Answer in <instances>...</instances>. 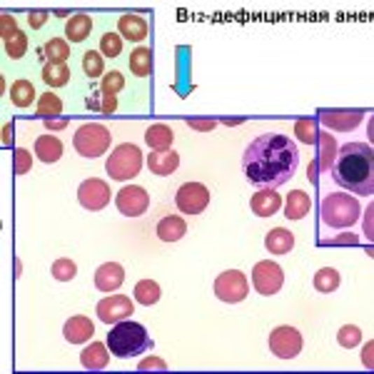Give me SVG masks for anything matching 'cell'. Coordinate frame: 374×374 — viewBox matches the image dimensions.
<instances>
[{
	"label": "cell",
	"mask_w": 374,
	"mask_h": 374,
	"mask_svg": "<svg viewBox=\"0 0 374 374\" xmlns=\"http://www.w3.org/2000/svg\"><path fill=\"white\" fill-rule=\"evenodd\" d=\"M28 23H30V28L40 30L43 25L48 23V11H33V13L28 15Z\"/></svg>",
	"instance_id": "obj_46"
},
{
	"label": "cell",
	"mask_w": 374,
	"mask_h": 374,
	"mask_svg": "<svg viewBox=\"0 0 374 374\" xmlns=\"http://www.w3.org/2000/svg\"><path fill=\"white\" fill-rule=\"evenodd\" d=\"M118 30L120 38H125L127 43H140V40L148 38L150 25L142 15H123L118 20Z\"/></svg>",
	"instance_id": "obj_18"
},
{
	"label": "cell",
	"mask_w": 374,
	"mask_h": 374,
	"mask_svg": "<svg viewBox=\"0 0 374 374\" xmlns=\"http://www.w3.org/2000/svg\"><path fill=\"white\" fill-rule=\"evenodd\" d=\"M35 113L46 120L55 118V115L62 113V100L57 95H53V92H46V95L38 97V108H35Z\"/></svg>",
	"instance_id": "obj_35"
},
{
	"label": "cell",
	"mask_w": 374,
	"mask_h": 374,
	"mask_svg": "<svg viewBox=\"0 0 374 374\" xmlns=\"http://www.w3.org/2000/svg\"><path fill=\"white\" fill-rule=\"evenodd\" d=\"M337 342H340V347H345V349H352V347H357L359 342H362V329L354 327V324H345V327L337 332Z\"/></svg>",
	"instance_id": "obj_40"
},
{
	"label": "cell",
	"mask_w": 374,
	"mask_h": 374,
	"mask_svg": "<svg viewBox=\"0 0 374 374\" xmlns=\"http://www.w3.org/2000/svg\"><path fill=\"white\" fill-rule=\"evenodd\" d=\"M88 108L97 110V113L110 115V113H115V110H118V100H115V95H108V92H102L100 88H97V90L88 97Z\"/></svg>",
	"instance_id": "obj_34"
},
{
	"label": "cell",
	"mask_w": 374,
	"mask_h": 374,
	"mask_svg": "<svg viewBox=\"0 0 374 374\" xmlns=\"http://www.w3.org/2000/svg\"><path fill=\"white\" fill-rule=\"evenodd\" d=\"M62 335H65V340H68L70 345H85V342L92 340V335H95V327H92V322L88 317L75 314V317H70L68 322H65Z\"/></svg>",
	"instance_id": "obj_16"
},
{
	"label": "cell",
	"mask_w": 374,
	"mask_h": 374,
	"mask_svg": "<svg viewBox=\"0 0 374 374\" xmlns=\"http://www.w3.org/2000/svg\"><path fill=\"white\" fill-rule=\"evenodd\" d=\"M172 140H175V132H172V127H167V125H153V127H148V132H145V142H148V148H153V150H170Z\"/></svg>",
	"instance_id": "obj_26"
},
{
	"label": "cell",
	"mask_w": 374,
	"mask_h": 374,
	"mask_svg": "<svg viewBox=\"0 0 374 374\" xmlns=\"http://www.w3.org/2000/svg\"><path fill=\"white\" fill-rule=\"evenodd\" d=\"M40 75H43V83H46L48 88H65L70 80V68L65 62H62V65H50V62H48Z\"/></svg>",
	"instance_id": "obj_32"
},
{
	"label": "cell",
	"mask_w": 374,
	"mask_h": 374,
	"mask_svg": "<svg viewBox=\"0 0 374 374\" xmlns=\"http://www.w3.org/2000/svg\"><path fill=\"white\" fill-rule=\"evenodd\" d=\"M282 284H284V272L277 262L265 260L252 267V287H255L262 297L277 295L279 289H282Z\"/></svg>",
	"instance_id": "obj_8"
},
{
	"label": "cell",
	"mask_w": 374,
	"mask_h": 374,
	"mask_svg": "<svg viewBox=\"0 0 374 374\" xmlns=\"http://www.w3.org/2000/svg\"><path fill=\"white\" fill-rule=\"evenodd\" d=\"M270 352H272L275 357L279 359H295L297 354L302 352V335L297 332L295 327H289V324H282V327H275L270 332Z\"/></svg>",
	"instance_id": "obj_10"
},
{
	"label": "cell",
	"mask_w": 374,
	"mask_h": 374,
	"mask_svg": "<svg viewBox=\"0 0 374 374\" xmlns=\"http://www.w3.org/2000/svg\"><path fill=\"white\" fill-rule=\"evenodd\" d=\"M18 33H20V30H18V25H15V18L3 13V15H0V35H3V43L13 40Z\"/></svg>",
	"instance_id": "obj_44"
},
{
	"label": "cell",
	"mask_w": 374,
	"mask_h": 374,
	"mask_svg": "<svg viewBox=\"0 0 374 374\" xmlns=\"http://www.w3.org/2000/svg\"><path fill=\"white\" fill-rule=\"evenodd\" d=\"M78 202L90 212H97L102 207H108L110 202V187L100 177H88L85 182H80L78 187Z\"/></svg>",
	"instance_id": "obj_11"
},
{
	"label": "cell",
	"mask_w": 374,
	"mask_h": 374,
	"mask_svg": "<svg viewBox=\"0 0 374 374\" xmlns=\"http://www.w3.org/2000/svg\"><path fill=\"white\" fill-rule=\"evenodd\" d=\"M322 125L329 127V130H337V132H347V130H354L359 127L364 120V113H322Z\"/></svg>",
	"instance_id": "obj_19"
},
{
	"label": "cell",
	"mask_w": 374,
	"mask_h": 374,
	"mask_svg": "<svg viewBox=\"0 0 374 374\" xmlns=\"http://www.w3.org/2000/svg\"><path fill=\"white\" fill-rule=\"evenodd\" d=\"M110 142H113V135H110L108 127L100 123L83 125L73 135V148L78 150V155H83V158H88V160L100 158V155L108 153Z\"/></svg>",
	"instance_id": "obj_6"
},
{
	"label": "cell",
	"mask_w": 374,
	"mask_h": 374,
	"mask_svg": "<svg viewBox=\"0 0 374 374\" xmlns=\"http://www.w3.org/2000/svg\"><path fill=\"white\" fill-rule=\"evenodd\" d=\"M108 359H110V349H108V345H102V342H92V345L85 347L83 354H80V364L85 369H105L108 367Z\"/></svg>",
	"instance_id": "obj_23"
},
{
	"label": "cell",
	"mask_w": 374,
	"mask_h": 374,
	"mask_svg": "<svg viewBox=\"0 0 374 374\" xmlns=\"http://www.w3.org/2000/svg\"><path fill=\"white\" fill-rule=\"evenodd\" d=\"M130 70L137 78H148L153 73V50L150 48H135L130 53Z\"/></svg>",
	"instance_id": "obj_29"
},
{
	"label": "cell",
	"mask_w": 374,
	"mask_h": 374,
	"mask_svg": "<svg viewBox=\"0 0 374 374\" xmlns=\"http://www.w3.org/2000/svg\"><path fill=\"white\" fill-rule=\"evenodd\" d=\"M105 170H108L110 180H118V182H127V180H132V177H137V172L142 170L140 148L132 145V142H123V145H118V148L110 153Z\"/></svg>",
	"instance_id": "obj_5"
},
{
	"label": "cell",
	"mask_w": 374,
	"mask_h": 374,
	"mask_svg": "<svg viewBox=\"0 0 374 374\" xmlns=\"http://www.w3.org/2000/svg\"><path fill=\"white\" fill-rule=\"evenodd\" d=\"M300 150L287 135L267 132L249 142L242 155V170L247 180L260 190H277L295 177Z\"/></svg>",
	"instance_id": "obj_1"
},
{
	"label": "cell",
	"mask_w": 374,
	"mask_h": 374,
	"mask_svg": "<svg viewBox=\"0 0 374 374\" xmlns=\"http://www.w3.org/2000/svg\"><path fill=\"white\" fill-rule=\"evenodd\" d=\"M317 142H319V165H322V170H327V167L332 170V165H335V158H337V150H340V145H337V140L329 135L327 130H319Z\"/></svg>",
	"instance_id": "obj_28"
},
{
	"label": "cell",
	"mask_w": 374,
	"mask_h": 374,
	"mask_svg": "<svg viewBox=\"0 0 374 374\" xmlns=\"http://www.w3.org/2000/svg\"><path fill=\"white\" fill-rule=\"evenodd\" d=\"M185 233H187V222L177 215H167L158 222V237L162 242H177V240L185 237Z\"/></svg>",
	"instance_id": "obj_22"
},
{
	"label": "cell",
	"mask_w": 374,
	"mask_h": 374,
	"mask_svg": "<svg viewBox=\"0 0 374 374\" xmlns=\"http://www.w3.org/2000/svg\"><path fill=\"white\" fill-rule=\"evenodd\" d=\"M25 53H28V35L20 30L15 38L8 40V43H6V55L13 57V60H18V57H23Z\"/></svg>",
	"instance_id": "obj_42"
},
{
	"label": "cell",
	"mask_w": 374,
	"mask_h": 374,
	"mask_svg": "<svg viewBox=\"0 0 374 374\" xmlns=\"http://www.w3.org/2000/svg\"><path fill=\"white\" fill-rule=\"evenodd\" d=\"M123 88H125V78H123L120 70H110V73L102 75V83H100L102 92H108V95H118Z\"/></svg>",
	"instance_id": "obj_41"
},
{
	"label": "cell",
	"mask_w": 374,
	"mask_h": 374,
	"mask_svg": "<svg viewBox=\"0 0 374 374\" xmlns=\"http://www.w3.org/2000/svg\"><path fill=\"white\" fill-rule=\"evenodd\" d=\"M359 242V237L357 235H352V233H342V235H337V237H332V240H327L324 244H357Z\"/></svg>",
	"instance_id": "obj_48"
},
{
	"label": "cell",
	"mask_w": 374,
	"mask_h": 374,
	"mask_svg": "<svg viewBox=\"0 0 374 374\" xmlns=\"http://www.w3.org/2000/svg\"><path fill=\"white\" fill-rule=\"evenodd\" d=\"M137 369H140V372H153V369H167V362H162L160 357H148V359H142V362L137 364Z\"/></svg>",
	"instance_id": "obj_45"
},
{
	"label": "cell",
	"mask_w": 374,
	"mask_h": 374,
	"mask_svg": "<svg viewBox=\"0 0 374 374\" xmlns=\"http://www.w3.org/2000/svg\"><path fill=\"white\" fill-rule=\"evenodd\" d=\"M175 205H177V210L185 212V215H200V212H205L207 205H210V190H207L202 182H185V185H180V190H177Z\"/></svg>",
	"instance_id": "obj_9"
},
{
	"label": "cell",
	"mask_w": 374,
	"mask_h": 374,
	"mask_svg": "<svg viewBox=\"0 0 374 374\" xmlns=\"http://www.w3.org/2000/svg\"><path fill=\"white\" fill-rule=\"evenodd\" d=\"M35 100H38V95H35V88L30 80H15V83H13L11 102L15 108H30Z\"/></svg>",
	"instance_id": "obj_27"
},
{
	"label": "cell",
	"mask_w": 374,
	"mask_h": 374,
	"mask_svg": "<svg viewBox=\"0 0 374 374\" xmlns=\"http://www.w3.org/2000/svg\"><path fill=\"white\" fill-rule=\"evenodd\" d=\"M319 220L335 230H347L359 220V202L347 193H332L319 205Z\"/></svg>",
	"instance_id": "obj_4"
},
{
	"label": "cell",
	"mask_w": 374,
	"mask_h": 374,
	"mask_svg": "<svg viewBox=\"0 0 374 374\" xmlns=\"http://www.w3.org/2000/svg\"><path fill=\"white\" fill-rule=\"evenodd\" d=\"M177 165H180V155L175 150H153L148 155V170L153 175L167 177L177 170Z\"/></svg>",
	"instance_id": "obj_17"
},
{
	"label": "cell",
	"mask_w": 374,
	"mask_h": 374,
	"mask_svg": "<svg viewBox=\"0 0 374 374\" xmlns=\"http://www.w3.org/2000/svg\"><path fill=\"white\" fill-rule=\"evenodd\" d=\"M212 287H215V297L220 302H225V305H237V302H242L249 292L247 277H244L240 270H227V272H222L220 277L215 279Z\"/></svg>",
	"instance_id": "obj_7"
},
{
	"label": "cell",
	"mask_w": 374,
	"mask_h": 374,
	"mask_svg": "<svg viewBox=\"0 0 374 374\" xmlns=\"http://www.w3.org/2000/svg\"><path fill=\"white\" fill-rule=\"evenodd\" d=\"M43 57H46L50 65H62V62L70 57V48H68V40L62 38H53L46 43L43 48Z\"/></svg>",
	"instance_id": "obj_30"
},
{
	"label": "cell",
	"mask_w": 374,
	"mask_h": 374,
	"mask_svg": "<svg viewBox=\"0 0 374 374\" xmlns=\"http://www.w3.org/2000/svg\"><path fill=\"white\" fill-rule=\"evenodd\" d=\"M35 155L46 165L57 162V160L62 158V142L53 135H40L38 140H35Z\"/></svg>",
	"instance_id": "obj_25"
},
{
	"label": "cell",
	"mask_w": 374,
	"mask_h": 374,
	"mask_svg": "<svg viewBox=\"0 0 374 374\" xmlns=\"http://www.w3.org/2000/svg\"><path fill=\"white\" fill-rule=\"evenodd\" d=\"M92 33V18L85 13H78V15L68 18V25H65V35H68L70 43H83L88 35Z\"/></svg>",
	"instance_id": "obj_24"
},
{
	"label": "cell",
	"mask_w": 374,
	"mask_h": 374,
	"mask_svg": "<svg viewBox=\"0 0 374 374\" xmlns=\"http://www.w3.org/2000/svg\"><path fill=\"white\" fill-rule=\"evenodd\" d=\"M95 312H97V317H100V322L118 324V322H123V319H130L132 312H135V307H132L130 297L110 295V297H105V300L97 302Z\"/></svg>",
	"instance_id": "obj_13"
},
{
	"label": "cell",
	"mask_w": 374,
	"mask_h": 374,
	"mask_svg": "<svg viewBox=\"0 0 374 374\" xmlns=\"http://www.w3.org/2000/svg\"><path fill=\"white\" fill-rule=\"evenodd\" d=\"M295 132H297V140L305 142V145H312V142H317V135H319L317 120H312V118L297 120Z\"/></svg>",
	"instance_id": "obj_36"
},
{
	"label": "cell",
	"mask_w": 374,
	"mask_h": 374,
	"mask_svg": "<svg viewBox=\"0 0 374 374\" xmlns=\"http://www.w3.org/2000/svg\"><path fill=\"white\" fill-rule=\"evenodd\" d=\"M83 73L88 78H102L105 75V62H102V55L95 50H88L83 55Z\"/></svg>",
	"instance_id": "obj_38"
},
{
	"label": "cell",
	"mask_w": 374,
	"mask_h": 374,
	"mask_svg": "<svg viewBox=\"0 0 374 374\" xmlns=\"http://www.w3.org/2000/svg\"><path fill=\"white\" fill-rule=\"evenodd\" d=\"M153 347L148 337V329L142 327L140 322H130V319H123L118 324H110L108 332V349L115 357H135L142 352Z\"/></svg>",
	"instance_id": "obj_3"
},
{
	"label": "cell",
	"mask_w": 374,
	"mask_h": 374,
	"mask_svg": "<svg viewBox=\"0 0 374 374\" xmlns=\"http://www.w3.org/2000/svg\"><path fill=\"white\" fill-rule=\"evenodd\" d=\"M125 279V270L118 265V262H105V265L97 267L95 272V287L100 292H115V289L123 287Z\"/></svg>",
	"instance_id": "obj_15"
},
{
	"label": "cell",
	"mask_w": 374,
	"mask_h": 374,
	"mask_svg": "<svg viewBox=\"0 0 374 374\" xmlns=\"http://www.w3.org/2000/svg\"><path fill=\"white\" fill-rule=\"evenodd\" d=\"M332 177L347 193L369 198L374 193V150L367 142H347L337 150Z\"/></svg>",
	"instance_id": "obj_2"
},
{
	"label": "cell",
	"mask_w": 374,
	"mask_h": 374,
	"mask_svg": "<svg viewBox=\"0 0 374 374\" xmlns=\"http://www.w3.org/2000/svg\"><path fill=\"white\" fill-rule=\"evenodd\" d=\"M50 275L57 279V282H70V279L78 275V267H75V262L68 260V257H60V260L53 262Z\"/></svg>",
	"instance_id": "obj_37"
},
{
	"label": "cell",
	"mask_w": 374,
	"mask_h": 374,
	"mask_svg": "<svg viewBox=\"0 0 374 374\" xmlns=\"http://www.w3.org/2000/svg\"><path fill=\"white\" fill-rule=\"evenodd\" d=\"M265 247L272 252V255H287L295 247V235L289 233L287 227H275L270 230L265 237Z\"/></svg>",
	"instance_id": "obj_20"
},
{
	"label": "cell",
	"mask_w": 374,
	"mask_h": 374,
	"mask_svg": "<svg viewBox=\"0 0 374 374\" xmlns=\"http://www.w3.org/2000/svg\"><path fill=\"white\" fill-rule=\"evenodd\" d=\"M372 349H374V342H367V347H364V352H362V362H364V367H367V369H372V367H374Z\"/></svg>",
	"instance_id": "obj_49"
},
{
	"label": "cell",
	"mask_w": 374,
	"mask_h": 374,
	"mask_svg": "<svg viewBox=\"0 0 374 374\" xmlns=\"http://www.w3.org/2000/svg\"><path fill=\"white\" fill-rule=\"evenodd\" d=\"M342 277L340 272H337L335 267H322L317 275H314V279H312V284H314V289L317 292H322V295H327V292H335L337 287H340Z\"/></svg>",
	"instance_id": "obj_31"
},
{
	"label": "cell",
	"mask_w": 374,
	"mask_h": 374,
	"mask_svg": "<svg viewBox=\"0 0 374 374\" xmlns=\"http://www.w3.org/2000/svg\"><path fill=\"white\" fill-rule=\"evenodd\" d=\"M3 142H6V145H11V142H13V127H11V125H6V127H3Z\"/></svg>",
	"instance_id": "obj_51"
},
{
	"label": "cell",
	"mask_w": 374,
	"mask_h": 374,
	"mask_svg": "<svg viewBox=\"0 0 374 374\" xmlns=\"http://www.w3.org/2000/svg\"><path fill=\"white\" fill-rule=\"evenodd\" d=\"M284 215H287V220H302V217H307V212L312 210V200L310 195L305 193V190H292V193L287 195V202H284Z\"/></svg>",
	"instance_id": "obj_21"
},
{
	"label": "cell",
	"mask_w": 374,
	"mask_h": 374,
	"mask_svg": "<svg viewBox=\"0 0 374 374\" xmlns=\"http://www.w3.org/2000/svg\"><path fill=\"white\" fill-rule=\"evenodd\" d=\"M187 125L190 127H195V130H202V132H210V130H215V120H198V118H190L187 120Z\"/></svg>",
	"instance_id": "obj_47"
},
{
	"label": "cell",
	"mask_w": 374,
	"mask_h": 374,
	"mask_svg": "<svg viewBox=\"0 0 374 374\" xmlns=\"http://www.w3.org/2000/svg\"><path fill=\"white\" fill-rule=\"evenodd\" d=\"M249 207L257 217H272L282 210V198H279L277 190H257L249 200Z\"/></svg>",
	"instance_id": "obj_14"
},
{
	"label": "cell",
	"mask_w": 374,
	"mask_h": 374,
	"mask_svg": "<svg viewBox=\"0 0 374 374\" xmlns=\"http://www.w3.org/2000/svg\"><path fill=\"white\" fill-rule=\"evenodd\" d=\"M46 127L48 130H62V127H68V118H60V120H46Z\"/></svg>",
	"instance_id": "obj_50"
},
{
	"label": "cell",
	"mask_w": 374,
	"mask_h": 374,
	"mask_svg": "<svg viewBox=\"0 0 374 374\" xmlns=\"http://www.w3.org/2000/svg\"><path fill=\"white\" fill-rule=\"evenodd\" d=\"M115 205H118L120 215L125 217H140L142 212L150 207V195L145 187L140 185H127L123 187L118 193V198H115Z\"/></svg>",
	"instance_id": "obj_12"
},
{
	"label": "cell",
	"mask_w": 374,
	"mask_h": 374,
	"mask_svg": "<svg viewBox=\"0 0 374 374\" xmlns=\"http://www.w3.org/2000/svg\"><path fill=\"white\" fill-rule=\"evenodd\" d=\"M13 167H15V175H28L30 167H33V155L23 148L15 150V155H13Z\"/></svg>",
	"instance_id": "obj_43"
},
{
	"label": "cell",
	"mask_w": 374,
	"mask_h": 374,
	"mask_svg": "<svg viewBox=\"0 0 374 374\" xmlns=\"http://www.w3.org/2000/svg\"><path fill=\"white\" fill-rule=\"evenodd\" d=\"M160 284L158 282H153V279H140V282L135 284V300L140 302V305H145V307H150V305H155V302L160 300Z\"/></svg>",
	"instance_id": "obj_33"
},
{
	"label": "cell",
	"mask_w": 374,
	"mask_h": 374,
	"mask_svg": "<svg viewBox=\"0 0 374 374\" xmlns=\"http://www.w3.org/2000/svg\"><path fill=\"white\" fill-rule=\"evenodd\" d=\"M123 53V38L118 33H105L100 38V55L105 57H118Z\"/></svg>",
	"instance_id": "obj_39"
}]
</instances>
